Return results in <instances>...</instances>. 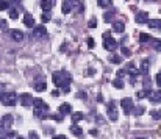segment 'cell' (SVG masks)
Listing matches in <instances>:
<instances>
[{"label":"cell","mask_w":161,"mask_h":139,"mask_svg":"<svg viewBox=\"0 0 161 139\" xmlns=\"http://www.w3.org/2000/svg\"><path fill=\"white\" fill-rule=\"evenodd\" d=\"M88 27H89V28H95V27H97V22H95V20H89Z\"/></svg>","instance_id":"42"},{"label":"cell","mask_w":161,"mask_h":139,"mask_svg":"<svg viewBox=\"0 0 161 139\" xmlns=\"http://www.w3.org/2000/svg\"><path fill=\"white\" fill-rule=\"evenodd\" d=\"M0 30H8V20L0 19Z\"/></svg>","instance_id":"36"},{"label":"cell","mask_w":161,"mask_h":139,"mask_svg":"<svg viewBox=\"0 0 161 139\" xmlns=\"http://www.w3.org/2000/svg\"><path fill=\"white\" fill-rule=\"evenodd\" d=\"M109 36H111V33H109V31H105V33H103V39H107Z\"/></svg>","instance_id":"53"},{"label":"cell","mask_w":161,"mask_h":139,"mask_svg":"<svg viewBox=\"0 0 161 139\" xmlns=\"http://www.w3.org/2000/svg\"><path fill=\"white\" fill-rule=\"evenodd\" d=\"M8 14H10V17H11V19H17V17H19V13H17V10H16V8H10Z\"/></svg>","instance_id":"30"},{"label":"cell","mask_w":161,"mask_h":139,"mask_svg":"<svg viewBox=\"0 0 161 139\" xmlns=\"http://www.w3.org/2000/svg\"><path fill=\"white\" fill-rule=\"evenodd\" d=\"M111 62H113V64H121V62H122V58L119 56V55H113V56H111Z\"/></svg>","instance_id":"33"},{"label":"cell","mask_w":161,"mask_h":139,"mask_svg":"<svg viewBox=\"0 0 161 139\" xmlns=\"http://www.w3.org/2000/svg\"><path fill=\"white\" fill-rule=\"evenodd\" d=\"M135 20L138 24H145V22L149 20V13L147 11H138L136 16H135Z\"/></svg>","instance_id":"10"},{"label":"cell","mask_w":161,"mask_h":139,"mask_svg":"<svg viewBox=\"0 0 161 139\" xmlns=\"http://www.w3.org/2000/svg\"><path fill=\"white\" fill-rule=\"evenodd\" d=\"M33 108H35V110H41V111H44V113H47V111H49V105L42 100V98H33Z\"/></svg>","instance_id":"6"},{"label":"cell","mask_w":161,"mask_h":139,"mask_svg":"<svg viewBox=\"0 0 161 139\" xmlns=\"http://www.w3.org/2000/svg\"><path fill=\"white\" fill-rule=\"evenodd\" d=\"M97 5H99L100 8H109V6L113 5V0H99Z\"/></svg>","instance_id":"25"},{"label":"cell","mask_w":161,"mask_h":139,"mask_svg":"<svg viewBox=\"0 0 161 139\" xmlns=\"http://www.w3.org/2000/svg\"><path fill=\"white\" fill-rule=\"evenodd\" d=\"M149 100L153 103V105H156V103H161V91H160V89H158V91H152V92H150Z\"/></svg>","instance_id":"11"},{"label":"cell","mask_w":161,"mask_h":139,"mask_svg":"<svg viewBox=\"0 0 161 139\" xmlns=\"http://www.w3.org/2000/svg\"><path fill=\"white\" fill-rule=\"evenodd\" d=\"M127 72H125V69H121V70H117V78H122L124 75H125Z\"/></svg>","instance_id":"44"},{"label":"cell","mask_w":161,"mask_h":139,"mask_svg":"<svg viewBox=\"0 0 161 139\" xmlns=\"http://www.w3.org/2000/svg\"><path fill=\"white\" fill-rule=\"evenodd\" d=\"M52 139H67V138L64 136V134H58V136H53Z\"/></svg>","instance_id":"49"},{"label":"cell","mask_w":161,"mask_h":139,"mask_svg":"<svg viewBox=\"0 0 161 139\" xmlns=\"http://www.w3.org/2000/svg\"><path fill=\"white\" fill-rule=\"evenodd\" d=\"M155 81H156V86H158L161 89V72L160 74H156V77H155Z\"/></svg>","instance_id":"39"},{"label":"cell","mask_w":161,"mask_h":139,"mask_svg":"<svg viewBox=\"0 0 161 139\" xmlns=\"http://www.w3.org/2000/svg\"><path fill=\"white\" fill-rule=\"evenodd\" d=\"M6 8H10V3L6 0H0V11H5Z\"/></svg>","instance_id":"34"},{"label":"cell","mask_w":161,"mask_h":139,"mask_svg":"<svg viewBox=\"0 0 161 139\" xmlns=\"http://www.w3.org/2000/svg\"><path fill=\"white\" fill-rule=\"evenodd\" d=\"M121 108H124V113L127 116L131 113V108H133V98L131 97H125L121 100Z\"/></svg>","instance_id":"4"},{"label":"cell","mask_w":161,"mask_h":139,"mask_svg":"<svg viewBox=\"0 0 161 139\" xmlns=\"http://www.w3.org/2000/svg\"><path fill=\"white\" fill-rule=\"evenodd\" d=\"M0 139H5V138H0Z\"/></svg>","instance_id":"58"},{"label":"cell","mask_w":161,"mask_h":139,"mask_svg":"<svg viewBox=\"0 0 161 139\" xmlns=\"http://www.w3.org/2000/svg\"><path fill=\"white\" fill-rule=\"evenodd\" d=\"M113 30L116 31V33H124V31H125V24L121 20H116L113 24Z\"/></svg>","instance_id":"15"},{"label":"cell","mask_w":161,"mask_h":139,"mask_svg":"<svg viewBox=\"0 0 161 139\" xmlns=\"http://www.w3.org/2000/svg\"><path fill=\"white\" fill-rule=\"evenodd\" d=\"M58 111H59V114H61V116L72 114V106H71V103H63V105L58 108Z\"/></svg>","instance_id":"14"},{"label":"cell","mask_w":161,"mask_h":139,"mask_svg":"<svg viewBox=\"0 0 161 139\" xmlns=\"http://www.w3.org/2000/svg\"><path fill=\"white\" fill-rule=\"evenodd\" d=\"M72 10H73L72 5L67 2V0H64V2H63V5H61V11L64 13V14H69V13H71Z\"/></svg>","instance_id":"22"},{"label":"cell","mask_w":161,"mask_h":139,"mask_svg":"<svg viewBox=\"0 0 161 139\" xmlns=\"http://www.w3.org/2000/svg\"><path fill=\"white\" fill-rule=\"evenodd\" d=\"M103 47H105V50H108V52H114L117 48V42L109 36V38H107L103 41Z\"/></svg>","instance_id":"7"},{"label":"cell","mask_w":161,"mask_h":139,"mask_svg":"<svg viewBox=\"0 0 161 139\" xmlns=\"http://www.w3.org/2000/svg\"><path fill=\"white\" fill-rule=\"evenodd\" d=\"M147 24H149V27H150V28H161V19H149V20H147Z\"/></svg>","instance_id":"18"},{"label":"cell","mask_w":161,"mask_h":139,"mask_svg":"<svg viewBox=\"0 0 161 139\" xmlns=\"http://www.w3.org/2000/svg\"><path fill=\"white\" fill-rule=\"evenodd\" d=\"M24 24L25 27H28V28H35V17L30 14V13H25V16H24Z\"/></svg>","instance_id":"13"},{"label":"cell","mask_w":161,"mask_h":139,"mask_svg":"<svg viewBox=\"0 0 161 139\" xmlns=\"http://www.w3.org/2000/svg\"><path fill=\"white\" fill-rule=\"evenodd\" d=\"M10 5H20V0H10Z\"/></svg>","instance_id":"47"},{"label":"cell","mask_w":161,"mask_h":139,"mask_svg":"<svg viewBox=\"0 0 161 139\" xmlns=\"http://www.w3.org/2000/svg\"><path fill=\"white\" fill-rule=\"evenodd\" d=\"M33 88H35V91H38V92H42L47 89V83H45V80L42 77H39L38 80H36V83L33 84Z\"/></svg>","instance_id":"8"},{"label":"cell","mask_w":161,"mask_h":139,"mask_svg":"<svg viewBox=\"0 0 161 139\" xmlns=\"http://www.w3.org/2000/svg\"><path fill=\"white\" fill-rule=\"evenodd\" d=\"M71 133L73 134V136H77V138H80V136H83V130H81L80 127H78L77 124H73V125H71Z\"/></svg>","instance_id":"16"},{"label":"cell","mask_w":161,"mask_h":139,"mask_svg":"<svg viewBox=\"0 0 161 139\" xmlns=\"http://www.w3.org/2000/svg\"><path fill=\"white\" fill-rule=\"evenodd\" d=\"M50 117H52L53 120H56V122H63V117H64V116H61V114H52Z\"/></svg>","instance_id":"37"},{"label":"cell","mask_w":161,"mask_h":139,"mask_svg":"<svg viewBox=\"0 0 161 139\" xmlns=\"http://www.w3.org/2000/svg\"><path fill=\"white\" fill-rule=\"evenodd\" d=\"M5 131H6V127L3 125V122H2V120H0V133H5Z\"/></svg>","instance_id":"46"},{"label":"cell","mask_w":161,"mask_h":139,"mask_svg":"<svg viewBox=\"0 0 161 139\" xmlns=\"http://www.w3.org/2000/svg\"><path fill=\"white\" fill-rule=\"evenodd\" d=\"M150 92H152L150 89H145V88H144L142 91H139V92H138L136 95H138V98H145V97H149V95H150Z\"/></svg>","instance_id":"26"},{"label":"cell","mask_w":161,"mask_h":139,"mask_svg":"<svg viewBox=\"0 0 161 139\" xmlns=\"http://www.w3.org/2000/svg\"><path fill=\"white\" fill-rule=\"evenodd\" d=\"M150 116H152L153 119H161V110H160V111H152Z\"/></svg>","instance_id":"38"},{"label":"cell","mask_w":161,"mask_h":139,"mask_svg":"<svg viewBox=\"0 0 161 139\" xmlns=\"http://www.w3.org/2000/svg\"><path fill=\"white\" fill-rule=\"evenodd\" d=\"M2 122H3V125H5L6 130H8V127H11L14 120H13V116L11 114H5V116H3V119H2Z\"/></svg>","instance_id":"20"},{"label":"cell","mask_w":161,"mask_h":139,"mask_svg":"<svg viewBox=\"0 0 161 139\" xmlns=\"http://www.w3.org/2000/svg\"><path fill=\"white\" fill-rule=\"evenodd\" d=\"M10 36L14 39L16 42H20L22 39H24V33H22L20 30H17V28H14V30H10Z\"/></svg>","instance_id":"12"},{"label":"cell","mask_w":161,"mask_h":139,"mask_svg":"<svg viewBox=\"0 0 161 139\" xmlns=\"http://www.w3.org/2000/svg\"><path fill=\"white\" fill-rule=\"evenodd\" d=\"M8 138H16V131H8Z\"/></svg>","instance_id":"50"},{"label":"cell","mask_w":161,"mask_h":139,"mask_svg":"<svg viewBox=\"0 0 161 139\" xmlns=\"http://www.w3.org/2000/svg\"><path fill=\"white\" fill-rule=\"evenodd\" d=\"M0 102H2L5 106H14L17 103V94L16 92H3Z\"/></svg>","instance_id":"2"},{"label":"cell","mask_w":161,"mask_h":139,"mask_svg":"<svg viewBox=\"0 0 161 139\" xmlns=\"http://www.w3.org/2000/svg\"><path fill=\"white\" fill-rule=\"evenodd\" d=\"M36 117H39V119H45V113L44 111H41V110H35V113H33Z\"/></svg>","instance_id":"35"},{"label":"cell","mask_w":161,"mask_h":139,"mask_svg":"<svg viewBox=\"0 0 161 139\" xmlns=\"http://www.w3.org/2000/svg\"><path fill=\"white\" fill-rule=\"evenodd\" d=\"M78 98H83V100H86V98H88V95H86V92H78Z\"/></svg>","instance_id":"45"},{"label":"cell","mask_w":161,"mask_h":139,"mask_svg":"<svg viewBox=\"0 0 161 139\" xmlns=\"http://www.w3.org/2000/svg\"><path fill=\"white\" fill-rule=\"evenodd\" d=\"M52 80H53L55 86L59 89V88L69 86L72 83V75L69 72H66V70H58V72H55L52 75Z\"/></svg>","instance_id":"1"},{"label":"cell","mask_w":161,"mask_h":139,"mask_svg":"<svg viewBox=\"0 0 161 139\" xmlns=\"http://www.w3.org/2000/svg\"><path fill=\"white\" fill-rule=\"evenodd\" d=\"M136 139H145V138H136Z\"/></svg>","instance_id":"56"},{"label":"cell","mask_w":161,"mask_h":139,"mask_svg":"<svg viewBox=\"0 0 161 139\" xmlns=\"http://www.w3.org/2000/svg\"><path fill=\"white\" fill-rule=\"evenodd\" d=\"M113 86L116 88V89H124V81H122V78H116L113 81Z\"/></svg>","instance_id":"28"},{"label":"cell","mask_w":161,"mask_h":139,"mask_svg":"<svg viewBox=\"0 0 161 139\" xmlns=\"http://www.w3.org/2000/svg\"><path fill=\"white\" fill-rule=\"evenodd\" d=\"M20 105L28 108V106H33V97L30 94H22L20 95Z\"/></svg>","instance_id":"9"},{"label":"cell","mask_w":161,"mask_h":139,"mask_svg":"<svg viewBox=\"0 0 161 139\" xmlns=\"http://www.w3.org/2000/svg\"><path fill=\"white\" fill-rule=\"evenodd\" d=\"M149 67H150V61L149 60H142L141 61V70H139V72L147 74V72H149Z\"/></svg>","instance_id":"23"},{"label":"cell","mask_w":161,"mask_h":139,"mask_svg":"<svg viewBox=\"0 0 161 139\" xmlns=\"http://www.w3.org/2000/svg\"><path fill=\"white\" fill-rule=\"evenodd\" d=\"M139 41H141V42H147V41H150L149 33H141V34H139Z\"/></svg>","instance_id":"32"},{"label":"cell","mask_w":161,"mask_h":139,"mask_svg":"<svg viewBox=\"0 0 161 139\" xmlns=\"http://www.w3.org/2000/svg\"><path fill=\"white\" fill-rule=\"evenodd\" d=\"M61 91H63V92H71V84H69V86H64V88H61Z\"/></svg>","instance_id":"48"},{"label":"cell","mask_w":161,"mask_h":139,"mask_svg":"<svg viewBox=\"0 0 161 139\" xmlns=\"http://www.w3.org/2000/svg\"><path fill=\"white\" fill-rule=\"evenodd\" d=\"M144 2H158V0H144Z\"/></svg>","instance_id":"55"},{"label":"cell","mask_w":161,"mask_h":139,"mask_svg":"<svg viewBox=\"0 0 161 139\" xmlns=\"http://www.w3.org/2000/svg\"><path fill=\"white\" fill-rule=\"evenodd\" d=\"M89 134H91V136H97V134H99V131H97V130H91V131H89Z\"/></svg>","instance_id":"51"},{"label":"cell","mask_w":161,"mask_h":139,"mask_svg":"<svg viewBox=\"0 0 161 139\" xmlns=\"http://www.w3.org/2000/svg\"><path fill=\"white\" fill-rule=\"evenodd\" d=\"M50 19H52V14H50V11H44L42 16H41V20H42L44 24H45V22H49Z\"/></svg>","instance_id":"29"},{"label":"cell","mask_w":161,"mask_h":139,"mask_svg":"<svg viewBox=\"0 0 161 139\" xmlns=\"http://www.w3.org/2000/svg\"><path fill=\"white\" fill-rule=\"evenodd\" d=\"M83 117H85V114L83 113H80V111H77V113H72V122L73 124H78L80 120H83Z\"/></svg>","instance_id":"21"},{"label":"cell","mask_w":161,"mask_h":139,"mask_svg":"<svg viewBox=\"0 0 161 139\" xmlns=\"http://www.w3.org/2000/svg\"><path fill=\"white\" fill-rule=\"evenodd\" d=\"M108 117L109 120H113V122H116L117 120V108H116V102H109L108 105Z\"/></svg>","instance_id":"5"},{"label":"cell","mask_w":161,"mask_h":139,"mask_svg":"<svg viewBox=\"0 0 161 139\" xmlns=\"http://www.w3.org/2000/svg\"><path fill=\"white\" fill-rule=\"evenodd\" d=\"M55 5V0H41V8L44 11H50V8Z\"/></svg>","instance_id":"17"},{"label":"cell","mask_w":161,"mask_h":139,"mask_svg":"<svg viewBox=\"0 0 161 139\" xmlns=\"http://www.w3.org/2000/svg\"><path fill=\"white\" fill-rule=\"evenodd\" d=\"M59 94H61V91H59V89H58V91H53V92H52V95H53V97H58Z\"/></svg>","instance_id":"52"},{"label":"cell","mask_w":161,"mask_h":139,"mask_svg":"<svg viewBox=\"0 0 161 139\" xmlns=\"http://www.w3.org/2000/svg\"><path fill=\"white\" fill-rule=\"evenodd\" d=\"M113 17H114V11H105V13H103V19H105V22H111Z\"/></svg>","instance_id":"27"},{"label":"cell","mask_w":161,"mask_h":139,"mask_svg":"<svg viewBox=\"0 0 161 139\" xmlns=\"http://www.w3.org/2000/svg\"><path fill=\"white\" fill-rule=\"evenodd\" d=\"M67 2L72 5V8H78V13H83L85 8H83V3L80 0H67Z\"/></svg>","instance_id":"19"},{"label":"cell","mask_w":161,"mask_h":139,"mask_svg":"<svg viewBox=\"0 0 161 139\" xmlns=\"http://www.w3.org/2000/svg\"><path fill=\"white\" fill-rule=\"evenodd\" d=\"M121 52H122V53H124V55H125V56H130V50H128L127 47H122V48H121Z\"/></svg>","instance_id":"43"},{"label":"cell","mask_w":161,"mask_h":139,"mask_svg":"<svg viewBox=\"0 0 161 139\" xmlns=\"http://www.w3.org/2000/svg\"><path fill=\"white\" fill-rule=\"evenodd\" d=\"M28 139H39V136H38V133H36V131H30Z\"/></svg>","instance_id":"40"},{"label":"cell","mask_w":161,"mask_h":139,"mask_svg":"<svg viewBox=\"0 0 161 139\" xmlns=\"http://www.w3.org/2000/svg\"><path fill=\"white\" fill-rule=\"evenodd\" d=\"M145 113V108H144V106H133V114H135L136 116V117H139V116H142V114H144Z\"/></svg>","instance_id":"24"},{"label":"cell","mask_w":161,"mask_h":139,"mask_svg":"<svg viewBox=\"0 0 161 139\" xmlns=\"http://www.w3.org/2000/svg\"><path fill=\"white\" fill-rule=\"evenodd\" d=\"M17 139H25V138H17Z\"/></svg>","instance_id":"57"},{"label":"cell","mask_w":161,"mask_h":139,"mask_svg":"<svg viewBox=\"0 0 161 139\" xmlns=\"http://www.w3.org/2000/svg\"><path fill=\"white\" fill-rule=\"evenodd\" d=\"M47 36V30H45L44 25H38L33 28V33L30 34V39H42Z\"/></svg>","instance_id":"3"},{"label":"cell","mask_w":161,"mask_h":139,"mask_svg":"<svg viewBox=\"0 0 161 139\" xmlns=\"http://www.w3.org/2000/svg\"><path fill=\"white\" fill-rule=\"evenodd\" d=\"M5 91V83H0V92Z\"/></svg>","instance_id":"54"},{"label":"cell","mask_w":161,"mask_h":139,"mask_svg":"<svg viewBox=\"0 0 161 139\" xmlns=\"http://www.w3.org/2000/svg\"><path fill=\"white\" fill-rule=\"evenodd\" d=\"M152 42H153V48H155V50L161 52V39H152Z\"/></svg>","instance_id":"31"},{"label":"cell","mask_w":161,"mask_h":139,"mask_svg":"<svg viewBox=\"0 0 161 139\" xmlns=\"http://www.w3.org/2000/svg\"><path fill=\"white\" fill-rule=\"evenodd\" d=\"M86 42H88V47H89V48H93V47H94V44H95L93 38H88V41H86Z\"/></svg>","instance_id":"41"}]
</instances>
